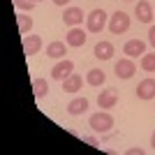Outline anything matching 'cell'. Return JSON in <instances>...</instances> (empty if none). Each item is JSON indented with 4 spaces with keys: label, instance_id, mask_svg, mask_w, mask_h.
<instances>
[{
    "label": "cell",
    "instance_id": "obj_1",
    "mask_svg": "<svg viewBox=\"0 0 155 155\" xmlns=\"http://www.w3.org/2000/svg\"><path fill=\"white\" fill-rule=\"evenodd\" d=\"M88 125H91L93 132L107 134V132H111V127H114V116H111L107 109H102V111H97V114H93V116L88 118Z\"/></svg>",
    "mask_w": 155,
    "mask_h": 155
},
{
    "label": "cell",
    "instance_id": "obj_2",
    "mask_svg": "<svg viewBox=\"0 0 155 155\" xmlns=\"http://www.w3.org/2000/svg\"><path fill=\"white\" fill-rule=\"evenodd\" d=\"M104 26H109V14L104 9H93L91 14H86V30L88 32H102Z\"/></svg>",
    "mask_w": 155,
    "mask_h": 155
},
{
    "label": "cell",
    "instance_id": "obj_3",
    "mask_svg": "<svg viewBox=\"0 0 155 155\" xmlns=\"http://www.w3.org/2000/svg\"><path fill=\"white\" fill-rule=\"evenodd\" d=\"M109 30H111V35H123V32H127L130 30V16H127V12H114L109 16Z\"/></svg>",
    "mask_w": 155,
    "mask_h": 155
},
{
    "label": "cell",
    "instance_id": "obj_4",
    "mask_svg": "<svg viewBox=\"0 0 155 155\" xmlns=\"http://www.w3.org/2000/svg\"><path fill=\"white\" fill-rule=\"evenodd\" d=\"M114 72H116L118 79H132V77H134V72H137V65H134V60L130 58V56H125V58L116 60Z\"/></svg>",
    "mask_w": 155,
    "mask_h": 155
},
{
    "label": "cell",
    "instance_id": "obj_5",
    "mask_svg": "<svg viewBox=\"0 0 155 155\" xmlns=\"http://www.w3.org/2000/svg\"><path fill=\"white\" fill-rule=\"evenodd\" d=\"M84 19H86V14H84L81 7H65V12H63V23L65 26H70V28L81 26Z\"/></svg>",
    "mask_w": 155,
    "mask_h": 155
},
{
    "label": "cell",
    "instance_id": "obj_6",
    "mask_svg": "<svg viewBox=\"0 0 155 155\" xmlns=\"http://www.w3.org/2000/svg\"><path fill=\"white\" fill-rule=\"evenodd\" d=\"M72 72H74V63L67 58H63L60 63L53 65V70H51V79H56V81H65V79L70 77Z\"/></svg>",
    "mask_w": 155,
    "mask_h": 155
},
{
    "label": "cell",
    "instance_id": "obj_7",
    "mask_svg": "<svg viewBox=\"0 0 155 155\" xmlns=\"http://www.w3.org/2000/svg\"><path fill=\"white\" fill-rule=\"evenodd\" d=\"M134 14H137V19L141 21V23H150L153 16H155V9H153V5H150L148 0H139L137 7H134Z\"/></svg>",
    "mask_w": 155,
    "mask_h": 155
},
{
    "label": "cell",
    "instance_id": "obj_8",
    "mask_svg": "<svg viewBox=\"0 0 155 155\" xmlns=\"http://www.w3.org/2000/svg\"><path fill=\"white\" fill-rule=\"evenodd\" d=\"M123 53L130 56V58H139V56L146 53V42H141V39H127L123 46Z\"/></svg>",
    "mask_w": 155,
    "mask_h": 155
},
{
    "label": "cell",
    "instance_id": "obj_9",
    "mask_svg": "<svg viewBox=\"0 0 155 155\" xmlns=\"http://www.w3.org/2000/svg\"><path fill=\"white\" fill-rule=\"evenodd\" d=\"M86 37H88V35H86L79 26H74V28H70V32H67V35H65V42H67V46L79 49V46L86 44Z\"/></svg>",
    "mask_w": 155,
    "mask_h": 155
},
{
    "label": "cell",
    "instance_id": "obj_10",
    "mask_svg": "<svg viewBox=\"0 0 155 155\" xmlns=\"http://www.w3.org/2000/svg\"><path fill=\"white\" fill-rule=\"evenodd\" d=\"M137 97L139 100H155V79H143L137 86Z\"/></svg>",
    "mask_w": 155,
    "mask_h": 155
},
{
    "label": "cell",
    "instance_id": "obj_11",
    "mask_svg": "<svg viewBox=\"0 0 155 155\" xmlns=\"http://www.w3.org/2000/svg\"><path fill=\"white\" fill-rule=\"evenodd\" d=\"M116 102H118V93L114 91V88L102 91L100 95H97V107H100V109H114Z\"/></svg>",
    "mask_w": 155,
    "mask_h": 155
},
{
    "label": "cell",
    "instance_id": "obj_12",
    "mask_svg": "<svg viewBox=\"0 0 155 155\" xmlns=\"http://www.w3.org/2000/svg\"><path fill=\"white\" fill-rule=\"evenodd\" d=\"M114 44L111 42H107V39H102V42H97L95 49H93V53H95V58L97 60H111L114 58Z\"/></svg>",
    "mask_w": 155,
    "mask_h": 155
},
{
    "label": "cell",
    "instance_id": "obj_13",
    "mask_svg": "<svg viewBox=\"0 0 155 155\" xmlns=\"http://www.w3.org/2000/svg\"><path fill=\"white\" fill-rule=\"evenodd\" d=\"M42 49V37L39 35H23V51L26 56H35Z\"/></svg>",
    "mask_w": 155,
    "mask_h": 155
},
{
    "label": "cell",
    "instance_id": "obj_14",
    "mask_svg": "<svg viewBox=\"0 0 155 155\" xmlns=\"http://www.w3.org/2000/svg\"><path fill=\"white\" fill-rule=\"evenodd\" d=\"M88 107H91V102H88L86 97H77V100H72V102L67 104V114H70V116H81V114L88 111Z\"/></svg>",
    "mask_w": 155,
    "mask_h": 155
},
{
    "label": "cell",
    "instance_id": "obj_15",
    "mask_svg": "<svg viewBox=\"0 0 155 155\" xmlns=\"http://www.w3.org/2000/svg\"><path fill=\"white\" fill-rule=\"evenodd\" d=\"M81 84H84V77H81V74H77V72H72L70 77L63 81V91H65V93H77L79 88H81Z\"/></svg>",
    "mask_w": 155,
    "mask_h": 155
},
{
    "label": "cell",
    "instance_id": "obj_16",
    "mask_svg": "<svg viewBox=\"0 0 155 155\" xmlns=\"http://www.w3.org/2000/svg\"><path fill=\"white\" fill-rule=\"evenodd\" d=\"M104 81H107V74H104L100 67H93V70H88V74H86V84H88V86L97 88V86H102Z\"/></svg>",
    "mask_w": 155,
    "mask_h": 155
},
{
    "label": "cell",
    "instance_id": "obj_17",
    "mask_svg": "<svg viewBox=\"0 0 155 155\" xmlns=\"http://www.w3.org/2000/svg\"><path fill=\"white\" fill-rule=\"evenodd\" d=\"M65 53H67V42H51V44L46 46V56L49 58H65Z\"/></svg>",
    "mask_w": 155,
    "mask_h": 155
},
{
    "label": "cell",
    "instance_id": "obj_18",
    "mask_svg": "<svg viewBox=\"0 0 155 155\" xmlns=\"http://www.w3.org/2000/svg\"><path fill=\"white\" fill-rule=\"evenodd\" d=\"M30 12H19L16 14V26H19L21 35H28L32 30V16H28Z\"/></svg>",
    "mask_w": 155,
    "mask_h": 155
},
{
    "label": "cell",
    "instance_id": "obj_19",
    "mask_svg": "<svg viewBox=\"0 0 155 155\" xmlns=\"http://www.w3.org/2000/svg\"><path fill=\"white\" fill-rule=\"evenodd\" d=\"M32 91H35V100H42V97L49 93V81L46 79H32Z\"/></svg>",
    "mask_w": 155,
    "mask_h": 155
},
{
    "label": "cell",
    "instance_id": "obj_20",
    "mask_svg": "<svg viewBox=\"0 0 155 155\" xmlns=\"http://www.w3.org/2000/svg\"><path fill=\"white\" fill-rule=\"evenodd\" d=\"M141 70L143 72H155V53H143L141 56Z\"/></svg>",
    "mask_w": 155,
    "mask_h": 155
},
{
    "label": "cell",
    "instance_id": "obj_21",
    "mask_svg": "<svg viewBox=\"0 0 155 155\" xmlns=\"http://www.w3.org/2000/svg\"><path fill=\"white\" fill-rule=\"evenodd\" d=\"M12 2H14V7H16L19 12H32L35 5H37L35 0H12Z\"/></svg>",
    "mask_w": 155,
    "mask_h": 155
},
{
    "label": "cell",
    "instance_id": "obj_22",
    "mask_svg": "<svg viewBox=\"0 0 155 155\" xmlns=\"http://www.w3.org/2000/svg\"><path fill=\"white\" fill-rule=\"evenodd\" d=\"M148 42H150V46L155 49V26L148 28Z\"/></svg>",
    "mask_w": 155,
    "mask_h": 155
},
{
    "label": "cell",
    "instance_id": "obj_23",
    "mask_svg": "<svg viewBox=\"0 0 155 155\" xmlns=\"http://www.w3.org/2000/svg\"><path fill=\"white\" fill-rule=\"evenodd\" d=\"M84 141H86V143H91V146H95V148H100V141H97L95 137H84Z\"/></svg>",
    "mask_w": 155,
    "mask_h": 155
},
{
    "label": "cell",
    "instance_id": "obj_24",
    "mask_svg": "<svg viewBox=\"0 0 155 155\" xmlns=\"http://www.w3.org/2000/svg\"><path fill=\"white\" fill-rule=\"evenodd\" d=\"M125 153L127 155H143V148H127Z\"/></svg>",
    "mask_w": 155,
    "mask_h": 155
},
{
    "label": "cell",
    "instance_id": "obj_25",
    "mask_svg": "<svg viewBox=\"0 0 155 155\" xmlns=\"http://www.w3.org/2000/svg\"><path fill=\"white\" fill-rule=\"evenodd\" d=\"M72 0H53V5H58V7H65V5H70Z\"/></svg>",
    "mask_w": 155,
    "mask_h": 155
},
{
    "label": "cell",
    "instance_id": "obj_26",
    "mask_svg": "<svg viewBox=\"0 0 155 155\" xmlns=\"http://www.w3.org/2000/svg\"><path fill=\"white\" fill-rule=\"evenodd\" d=\"M150 146H153V150H155V132L150 134Z\"/></svg>",
    "mask_w": 155,
    "mask_h": 155
},
{
    "label": "cell",
    "instance_id": "obj_27",
    "mask_svg": "<svg viewBox=\"0 0 155 155\" xmlns=\"http://www.w3.org/2000/svg\"><path fill=\"white\" fill-rule=\"evenodd\" d=\"M35 2H42V0H35Z\"/></svg>",
    "mask_w": 155,
    "mask_h": 155
},
{
    "label": "cell",
    "instance_id": "obj_28",
    "mask_svg": "<svg viewBox=\"0 0 155 155\" xmlns=\"http://www.w3.org/2000/svg\"><path fill=\"white\" fill-rule=\"evenodd\" d=\"M153 9H155V5H153Z\"/></svg>",
    "mask_w": 155,
    "mask_h": 155
}]
</instances>
